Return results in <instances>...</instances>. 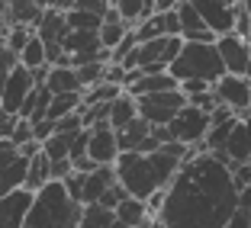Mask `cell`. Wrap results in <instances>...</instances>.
I'll return each mask as SVG.
<instances>
[{"label":"cell","mask_w":251,"mask_h":228,"mask_svg":"<svg viewBox=\"0 0 251 228\" xmlns=\"http://www.w3.org/2000/svg\"><path fill=\"white\" fill-rule=\"evenodd\" d=\"M226 228H251V212H245V209H238L235 215L229 219V225Z\"/></svg>","instance_id":"74e56055"},{"label":"cell","mask_w":251,"mask_h":228,"mask_svg":"<svg viewBox=\"0 0 251 228\" xmlns=\"http://www.w3.org/2000/svg\"><path fill=\"white\" fill-rule=\"evenodd\" d=\"M16 158H20V148H13L10 141H0V174H3Z\"/></svg>","instance_id":"e575fe53"},{"label":"cell","mask_w":251,"mask_h":228,"mask_svg":"<svg viewBox=\"0 0 251 228\" xmlns=\"http://www.w3.org/2000/svg\"><path fill=\"white\" fill-rule=\"evenodd\" d=\"M151 228H168V225H164L161 219H151Z\"/></svg>","instance_id":"60d3db41"},{"label":"cell","mask_w":251,"mask_h":228,"mask_svg":"<svg viewBox=\"0 0 251 228\" xmlns=\"http://www.w3.org/2000/svg\"><path fill=\"white\" fill-rule=\"evenodd\" d=\"M36 39V29H29V26H10V32H7V48L13 55H20L26 45Z\"/></svg>","instance_id":"f1b7e54d"},{"label":"cell","mask_w":251,"mask_h":228,"mask_svg":"<svg viewBox=\"0 0 251 228\" xmlns=\"http://www.w3.org/2000/svg\"><path fill=\"white\" fill-rule=\"evenodd\" d=\"M16 122H20V116H10V113L0 110V141H10V135H13Z\"/></svg>","instance_id":"d590c367"},{"label":"cell","mask_w":251,"mask_h":228,"mask_svg":"<svg viewBox=\"0 0 251 228\" xmlns=\"http://www.w3.org/2000/svg\"><path fill=\"white\" fill-rule=\"evenodd\" d=\"M68 26L71 29H81V32H100L103 29V16L84 13V10H71L68 13Z\"/></svg>","instance_id":"83f0119b"},{"label":"cell","mask_w":251,"mask_h":228,"mask_svg":"<svg viewBox=\"0 0 251 228\" xmlns=\"http://www.w3.org/2000/svg\"><path fill=\"white\" fill-rule=\"evenodd\" d=\"M171 74L180 84L184 81H206L216 87L226 77V65H222V55L216 48V42H184V52L171 65Z\"/></svg>","instance_id":"277c9868"},{"label":"cell","mask_w":251,"mask_h":228,"mask_svg":"<svg viewBox=\"0 0 251 228\" xmlns=\"http://www.w3.org/2000/svg\"><path fill=\"white\" fill-rule=\"evenodd\" d=\"M74 71H77L81 90H90V87L106 81V61H90V65H84V68H74Z\"/></svg>","instance_id":"4316f807"},{"label":"cell","mask_w":251,"mask_h":228,"mask_svg":"<svg viewBox=\"0 0 251 228\" xmlns=\"http://www.w3.org/2000/svg\"><path fill=\"white\" fill-rule=\"evenodd\" d=\"M238 209H245V212H251V186H245V190H238Z\"/></svg>","instance_id":"f35d334b"},{"label":"cell","mask_w":251,"mask_h":228,"mask_svg":"<svg viewBox=\"0 0 251 228\" xmlns=\"http://www.w3.org/2000/svg\"><path fill=\"white\" fill-rule=\"evenodd\" d=\"M113 222H116V212H113V209H103L100 203L84 206L81 228H113Z\"/></svg>","instance_id":"d4e9b609"},{"label":"cell","mask_w":251,"mask_h":228,"mask_svg":"<svg viewBox=\"0 0 251 228\" xmlns=\"http://www.w3.org/2000/svg\"><path fill=\"white\" fill-rule=\"evenodd\" d=\"M52 183V161L45 155H36L29 161V177H26V190L29 193H39L45 190V186Z\"/></svg>","instance_id":"44dd1931"},{"label":"cell","mask_w":251,"mask_h":228,"mask_svg":"<svg viewBox=\"0 0 251 228\" xmlns=\"http://www.w3.org/2000/svg\"><path fill=\"white\" fill-rule=\"evenodd\" d=\"M16 58H20V65L26 68V71H32V74L42 71V68H49V52H45V42H42L39 36L32 39V42L26 45V48H23Z\"/></svg>","instance_id":"603a6c76"},{"label":"cell","mask_w":251,"mask_h":228,"mask_svg":"<svg viewBox=\"0 0 251 228\" xmlns=\"http://www.w3.org/2000/svg\"><path fill=\"white\" fill-rule=\"evenodd\" d=\"M135 119H139V100H135L132 93H123L110 103V125L116 132H123L126 125L135 122Z\"/></svg>","instance_id":"ac0fdd59"},{"label":"cell","mask_w":251,"mask_h":228,"mask_svg":"<svg viewBox=\"0 0 251 228\" xmlns=\"http://www.w3.org/2000/svg\"><path fill=\"white\" fill-rule=\"evenodd\" d=\"M238 3H245V0H238Z\"/></svg>","instance_id":"7bdbcfd3"},{"label":"cell","mask_w":251,"mask_h":228,"mask_svg":"<svg viewBox=\"0 0 251 228\" xmlns=\"http://www.w3.org/2000/svg\"><path fill=\"white\" fill-rule=\"evenodd\" d=\"M193 151H197V148L177 145V141L164 145L161 151H155V155L126 151V155H119V161H116V180L132 199L148 203L158 190H168V186L174 183V177L180 174V167L187 164V158H190Z\"/></svg>","instance_id":"7a4b0ae2"},{"label":"cell","mask_w":251,"mask_h":228,"mask_svg":"<svg viewBox=\"0 0 251 228\" xmlns=\"http://www.w3.org/2000/svg\"><path fill=\"white\" fill-rule=\"evenodd\" d=\"M49 10H58V13H71L74 10V0H52Z\"/></svg>","instance_id":"ab89813d"},{"label":"cell","mask_w":251,"mask_h":228,"mask_svg":"<svg viewBox=\"0 0 251 228\" xmlns=\"http://www.w3.org/2000/svg\"><path fill=\"white\" fill-rule=\"evenodd\" d=\"M226 161L229 167H242V164H251V119L242 116L235 122L229 135V145H226Z\"/></svg>","instance_id":"4fadbf2b"},{"label":"cell","mask_w":251,"mask_h":228,"mask_svg":"<svg viewBox=\"0 0 251 228\" xmlns=\"http://www.w3.org/2000/svg\"><path fill=\"white\" fill-rule=\"evenodd\" d=\"M81 215L84 206L68 196L65 183L52 180L45 190L36 193L23 228H81Z\"/></svg>","instance_id":"3957f363"},{"label":"cell","mask_w":251,"mask_h":228,"mask_svg":"<svg viewBox=\"0 0 251 228\" xmlns=\"http://www.w3.org/2000/svg\"><path fill=\"white\" fill-rule=\"evenodd\" d=\"M151 132H155V125H148L142 116L135 119V122H129L123 132H116V135H119V148H123V155H126V151H135V155H139L142 148H145V141L151 138Z\"/></svg>","instance_id":"e0dca14e"},{"label":"cell","mask_w":251,"mask_h":228,"mask_svg":"<svg viewBox=\"0 0 251 228\" xmlns=\"http://www.w3.org/2000/svg\"><path fill=\"white\" fill-rule=\"evenodd\" d=\"M32 135H36L39 145H45V141L55 135V122H52V119H42V122H36V125H32Z\"/></svg>","instance_id":"836d02e7"},{"label":"cell","mask_w":251,"mask_h":228,"mask_svg":"<svg viewBox=\"0 0 251 228\" xmlns=\"http://www.w3.org/2000/svg\"><path fill=\"white\" fill-rule=\"evenodd\" d=\"M116 180V164L113 167H97L94 174H84V190H81V206H94L103 199V193L110 190Z\"/></svg>","instance_id":"5bb4252c"},{"label":"cell","mask_w":251,"mask_h":228,"mask_svg":"<svg viewBox=\"0 0 251 228\" xmlns=\"http://www.w3.org/2000/svg\"><path fill=\"white\" fill-rule=\"evenodd\" d=\"M36 3H39L42 10H49V3H52V0H36Z\"/></svg>","instance_id":"b9f144b4"},{"label":"cell","mask_w":251,"mask_h":228,"mask_svg":"<svg viewBox=\"0 0 251 228\" xmlns=\"http://www.w3.org/2000/svg\"><path fill=\"white\" fill-rule=\"evenodd\" d=\"M123 155L119 148V135L110 122H100L90 129V145H87V158L97 164V167H113Z\"/></svg>","instance_id":"9c48e42d"},{"label":"cell","mask_w":251,"mask_h":228,"mask_svg":"<svg viewBox=\"0 0 251 228\" xmlns=\"http://www.w3.org/2000/svg\"><path fill=\"white\" fill-rule=\"evenodd\" d=\"M177 16H180V39H184V42H219L216 32L203 23V16L193 10L190 0H180Z\"/></svg>","instance_id":"7c38bea8"},{"label":"cell","mask_w":251,"mask_h":228,"mask_svg":"<svg viewBox=\"0 0 251 228\" xmlns=\"http://www.w3.org/2000/svg\"><path fill=\"white\" fill-rule=\"evenodd\" d=\"M126 90L123 87H116V84H97V87H90V90H84V106H100V103H113L116 96H123Z\"/></svg>","instance_id":"484cf974"},{"label":"cell","mask_w":251,"mask_h":228,"mask_svg":"<svg viewBox=\"0 0 251 228\" xmlns=\"http://www.w3.org/2000/svg\"><path fill=\"white\" fill-rule=\"evenodd\" d=\"M168 129H171V135H174V141H177V145H187V148L203 151V141H206L209 129H213V116L187 103L184 110H180V116L174 119Z\"/></svg>","instance_id":"5b68a950"},{"label":"cell","mask_w":251,"mask_h":228,"mask_svg":"<svg viewBox=\"0 0 251 228\" xmlns=\"http://www.w3.org/2000/svg\"><path fill=\"white\" fill-rule=\"evenodd\" d=\"M213 93L219 100V106L232 110L238 119L251 110V77H232V74H226L213 87Z\"/></svg>","instance_id":"8fae6325"},{"label":"cell","mask_w":251,"mask_h":228,"mask_svg":"<svg viewBox=\"0 0 251 228\" xmlns=\"http://www.w3.org/2000/svg\"><path fill=\"white\" fill-rule=\"evenodd\" d=\"M29 141H36V135H32V122H29V119H20L16 129H13V135H10V145L23 148V145H29Z\"/></svg>","instance_id":"f546056e"},{"label":"cell","mask_w":251,"mask_h":228,"mask_svg":"<svg viewBox=\"0 0 251 228\" xmlns=\"http://www.w3.org/2000/svg\"><path fill=\"white\" fill-rule=\"evenodd\" d=\"M45 87L52 90L55 96H65V93H84V90H81V81H77V71H74V68H49Z\"/></svg>","instance_id":"d6986e66"},{"label":"cell","mask_w":251,"mask_h":228,"mask_svg":"<svg viewBox=\"0 0 251 228\" xmlns=\"http://www.w3.org/2000/svg\"><path fill=\"white\" fill-rule=\"evenodd\" d=\"M20 65V58H16L13 52H0V103H3V87H7V77H10V71Z\"/></svg>","instance_id":"4dcf8cb0"},{"label":"cell","mask_w":251,"mask_h":228,"mask_svg":"<svg viewBox=\"0 0 251 228\" xmlns=\"http://www.w3.org/2000/svg\"><path fill=\"white\" fill-rule=\"evenodd\" d=\"M116 219L123 222V225H129V228H139V225H145L148 219H155V215L148 212V206L142 203V199H123L119 203V209H116Z\"/></svg>","instance_id":"ffe728a7"},{"label":"cell","mask_w":251,"mask_h":228,"mask_svg":"<svg viewBox=\"0 0 251 228\" xmlns=\"http://www.w3.org/2000/svg\"><path fill=\"white\" fill-rule=\"evenodd\" d=\"M216 48H219V55H222L226 74H232V77H251V45H248V39L232 32V36H222L219 42H216Z\"/></svg>","instance_id":"30bf717a"},{"label":"cell","mask_w":251,"mask_h":228,"mask_svg":"<svg viewBox=\"0 0 251 228\" xmlns=\"http://www.w3.org/2000/svg\"><path fill=\"white\" fill-rule=\"evenodd\" d=\"M126 68L123 65H106V84H116V87H123L126 90Z\"/></svg>","instance_id":"8d00e7d4"},{"label":"cell","mask_w":251,"mask_h":228,"mask_svg":"<svg viewBox=\"0 0 251 228\" xmlns=\"http://www.w3.org/2000/svg\"><path fill=\"white\" fill-rule=\"evenodd\" d=\"M238 212V186L232 167L209 151H193L174 183L164 190L158 219L168 228H226Z\"/></svg>","instance_id":"6da1fadb"},{"label":"cell","mask_w":251,"mask_h":228,"mask_svg":"<svg viewBox=\"0 0 251 228\" xmlns=\"http://www.w3.org/2000/svg\"><path fill=\"white\" fill-rule=\"evenodd\" d=\"M190 3H193V10L203 16V23L216 32V39L232 36V32H235L238 10H242L238 0H190Z\"/></svg>","instance_id":"52a82bcc"},{"label":"cell","mask_w":251,"mask_h":228,"mask_svg":"<svg viewBox=\"0 0 251 228\" xmlns=\"http://www.w3.org/2000/svg\"><path fill=\"white\" fill-rule=\"evenodd\" d=\"M36 74L26 71L23 65H16L13 71H10L7 77V87H3V103H0V110L10 113V116H20L23 106H26V100L32 96V90H36Z\"/></svg>","instance_id":"ba28073f"},{"label":"cell","mask_w":251,"mask_h":228,"mask_svg":"<svg viewBox=\"0 0 251 228\" xmlns=\"http://www.w3.org/2000/svg\"><path fill=\"white\" fill-rule=\"evenodd\" d=\"M45 10L39 7L36 0H7V20L10 26H29V29H39Z\"/></svg>","instance_id":"2e32d148"},{"label":"cell","mask_w":251,"mask_h":228,"mask_svg":"<svg viewBox=\"0 0 251 228\" xmlns=\"http://www.w3.org/2000/svg\"><path fill=\"white\" fill-rule=\"evenodd\" d=\"M213 90V84H206V81H184L180 84V93L190 100V96H200V93H209Z\"/></svg>","instance_id":"d6a6232c"},{"label":"cell","mask_w":251,"mask_h":228,"mask_svg":"<svg viewBox=\"0 0 251 228\" xmlns=\"http://www.w3.org/2000/svg\"><path fill=\"white\" fill-rule=\"evenodd\" d=\"M74 138H77V132H74V135L55 132L52 138L42 145V155L49 158L52 164H58V161H71V145H74Z\"/></svg>","instance_id":"7402d4cb"},{"label":"cell","mask_w":251,"mask_h":228,"mask_svg":"<svg viewBox=\"0 0 251 228\" xmlns=\"http://www.w3.org/2000/svg\"><path fill=\"white\" fill-rule=\"evenodd\" d=\"M123 199H129V193H126V190H123V186H119V183H113L110 190L103 193V199H100V206H103V209H113V212H116V209H119V203H123Z\"/></svg>","instance_id":"1f68e13d"},{"label":"cell","mask_w":251,"mask_h":228,"mask_svg":"<svg viewBox=\"0 0 251 228\" xmlns=\"http://www.w3.org/2000/svg\"><path fill=\"white\" fill-rule=\"evenodd\" d=\"M187 106V96L180 90H168V93H151L139 96V116L155 129H164L180 116V110Z\"/></svg>","instance_id":"8992f818"},{"label":"cell","mask_w":251,"mask_h":228,"mask_svg":"<svg viewBox=\"0 0 251 228\" xmlns=\"http://www.w3.org/2000/svg\"><path fill=\"white\" fill-rule=\"evenodd\" d=\"M113 7H116L119 20H123L129 29H135L139 23L148 20V3L145 0H113Z\"/></svg>","instance_id":"cb8c5ba5"},{"label":"cell","mask_w":251,"mask_h":228,"mask_svg":"<svg viewBox=\"0 0 251 228\" xmlns=\"http://www.w3.org/2000/svg\"><path fill=\"white\" fill-rule=\"evenodd\" d=\"M168 90H180V81L174 77V74H142L139 81L132 84V87L126 90V93H132L135 100L139 96H151V93H168Z\"/></svg>","instance_id":"9a60e30c"}]
</instances>
